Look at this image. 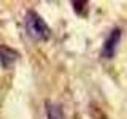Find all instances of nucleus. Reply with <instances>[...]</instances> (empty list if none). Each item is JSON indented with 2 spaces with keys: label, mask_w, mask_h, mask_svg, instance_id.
<instances>
[{
  "label": "nucleus",
  "mask_w": 127,
  "mask_h": 119,
  "mask_svg": "<svg viewBox=\"0 0 127 119\" xmlns=\"http://www.w3.org/2000/svg\"><path fill=\"white\" fill-rule=\"evenodd\" d=\"M24 24H26L27 33L33 40H37V41H46V40L51 38V29L48 27L45 19L38 13H35V11H29L26 14Z\"/></svg>",
  "instance_id": "f257e3e1"
},
{
  "label": "nucleus",
  "mask_w": 127,
  "mask_h": 119,
  "mask_svg": "<svg viewBox=\"0 0 127 119\" xmlns=\"http://www.w3.org/2000/svg\"><path fill=\"white\" fill-rule=\"evenodd\" d=\"M84 5H86V2H73V6H75V11H76V13H81V10H83Z\"/></svg>",
  "instance_id": "39448f33"
},
{
  "label": "nucleus",
  "mask_w": 127,
  "mask_h": 119,
  "mask_svg": "<svg viewBox=\"0 0 127 119\" xmlns=\"http://www.w3.org/2000/svg\"><path fill=\"white\" fill-rule=\"evenodd\" d=\"M46 116H48V119H65L61 106L57 103L49 102V100L46 102Z\"/></svg>",
  "instance_id": "20e7f679"
},
{
  "label": "nucleus",
  "mask_w": 127,
  "mask_h": 119,
  "mask_svg": "<svg viewBox=\"0 0 127 119\" xmlns=\"http://www.w3.org/2000/svg\"><path fill=\"white\" fill-rule=\"evenodd\" d=\"M119 41H121V29H113L102 46V57H105V59L114 57Z\"/></svg>",
  "instance_id": "f03ea898"
},
{
  "label": "nucleus",
  "mask_w": 127,
  "mask_h": 119,
  "mask_svg": "<svg viewBox=\"0 0 127 119\" xmlns=\"http://www.w3.org/2000/svg\"><path fill=\"white\" fill-rule=\"evenodd\" d=\"M19 57V54L14 49L8 46H0V63L3 68H8L11 63H14V60Z\"/></svg>",
  "instance_id": "7ed1b4c3"
}]
</instances>
